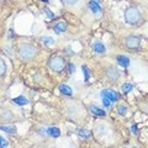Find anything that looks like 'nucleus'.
I'll use <instances>...</instances> for the list:
<instances>
[{"instance_id": "obj_8", "label": "nucleus", "mask_w": 148, "mask_h": 148, "mask_svg": "<svg viewBox=\"0 0 148 148\" xmlns=\"http://www.w3.org/2000/svg\"><path fill=\"white\" fill-rule=\"evenodd\" d=\"M89 110H90V112L92 115H95V116H99V117H104L105 115H106V112H105L103 109H100V108H98V106H95V105H90Z\"/></svg>"}, {"instance_id": "obj_11", "label": "nucleus", "mask_w": 148, "mask_h": 148, "mask_svg": "<svg viewBox=\"0 0 148 148\" xmlns=\"http://www.w3.org/2000/svg\"><path fill=\"white\" fill-rule=\"evenodd\" d=\"M117 63L123 68H127L130 66V59L126 57V56H117Z\"/></svg>"}, {"instance_id": "obj_6", "label": "nucleus", "mask_w": 148, "mask_h": 148, "mask_svg": "<svg viewBox=\"0 0 148 148\" xmlns=\"http://www.w3.org/2000/svg\"><path fill=\"white\" fill-rule=\"evenodd\" d=\"M106 74H108L109 79L112 80V82L119 80V78H120V73H119V71L115 67H109L108 71H106Z\"/></svg>"}, {"instance_id": "obj_7", "label": "nucleus", "mask_w": 148, "mask_h": 148, "mask_svg": "<svg viewBox=\"0 0 148 148\" xmlns=\"http://www.w3.org/2000/svg\"><path fill=\"white\" fill-rule=\"evenodd\" d=\"M92 49H94V52H96L98 54H104L106 52V47L103 42H100V41H96V42L92 43Z\"/></svg>"}, {"instance_id": "obj_13", "label": "nucleus", "mask_w": 148, "mask_h": 148, "mask_svg": "<svg viewBox=\"0 0 148 148\" xmlns=\"http://www.w3.org/2000/svg\"><path fill=\"white\" fill-rule=\"evenodd\" d=\"M47 133L51 136V137H53V138H57L61 136V130L57 128V127H49L47 130Z\"/></svg>"}, {"instance_id": "obj_26", "label": "nucleus", "mask_w": 148, "mask_h": 148, "mask_svg": "<svg viewBox=\"0 0 148 148\" xmlns=\"http://www.w3.org/2000/svg\"><path fill=\"white\" fill-rule=\"evenodd\" d=\"M74 71H75V66H74V64H69V73H73Z\"/></svg>"}, {"instance_id": "obj_10", "label": "nucleus", "mask_w": 148, "mask_h": 148, "mask_svg": "<svg viewBox=\"0 0 148 148\" xmlns=\"http://www.w3.org/2000/svg\"><path fill=\"white\" fill-rule=\"evenodd\" d=\"M58 90L61 91V94L66 95V96H72L73 95V90L68 85H66V84H61V85H59L58 86Z\"/></svg>"}, {"instance_id": "obj_24", "label": "nucleus", "mask_w": 148, "mask_h": 148, "mask_svg": "<svg viewBox=\"0 0 148 148\" xmlns=\"http://www.w3.org/2000/svg\"><path fill=\"white\" fill-rule=\"evenodd\" d=\"M101 99H103V104L106 106V108H110V106H111V101L108 98H101Z\"/></svg>"}, {"instance_id": "obj_27", "label": "nucleus", "mask_w": 148, "mask_h": 148, "mask_svg": "<svg viewBox=\"0 0 148 148\" xmlns=\"http://www.w3.org/2000/svg\"><path fill=\"white\" fill-rule=\"evenodd\" d=\"M131 131L135 132V133H137V126H136V125H133V126L131 127Z\"/></svg>"}, {"instance_id": "obj_18", "label": "nucleus", "mask_w": 148, "mask_h": 148, "mask_svg": "<svg viewBox=\"0 0 148 148\" xmlns=\"http://www.w3.org/2000/svg\"><path fill=\"white\" fill-rule=\"evenodd\" d=\"M82 71L84 73V80L85 82H89V77H90V73H89V69H88L86 66H82Z\"/></svg>"}, {"instance_id": "obj_16", "label": "nucleus", "mask_w": 148, "mask_h": 148, "mask_svg": "<svg viewBox=\"0 0 148 148\" xmlns=\"http://www.w3.org/2000/svg\"><path fill=\"white\" fill-rule=\"evenodd\" d=\"M0 131L6 132V133H9V135H15L16 128L14 126H0Z\"/></svg>"}, {"instance_id": "obj_22", "label": "nucleus", "mask_w": 148, "mask_h": 148, "mask_svg": "<svg viewBox=\"0 0 148 148\" xmlns=\"http://www.w3.org/2000/svg\"><path fill=\"white\" fill-rule=\"evenodd\" d=\"M80 0H64V3L67 4V5L69 6H74V5H77L78 3H79Z\"/></svg>"}, {"instance_id": "obj_25", "label": "nucleus", "mask_w": 148, "mask_h": 148, "mask_svg": "<svg viewBox=\"0 0 148 148\" xmlns=\"http://www.w3.org/2000/svg\"><path fill=\"white\" fill-rule=\"evenodd\" d=\"M45 12L47 14V16H48V18H53L54 17V15H53V12L52 11H49L48 9H45Z\"/></svg>"}, {"instance_id": "obj_9", "label": "nucleus", "mask_w": 148, "mask_h": 148, "mask_svg": "<svg viewBox=\"0 0 148 148\" xmlns=\"http://www.w3.org/2000/svg\"><path fill=\"white\" fill-rule=\"evenodd\" d=\"M89 8H90V10L94 12V14H99V12H101L100 3H99V1H96V0H91V1L89 3Z\"/></svg>"}, {"instance_id": "obj_12", "label": "nucleus", "mask_w": 148, "mask_h": 148, "mask_svg": "<svg viewBox=\"0 0 148 148\" xmlns=\"http://www.w3.org/2000/svg\"><path fill=\"white\" fill-rule=\"evenodd\" d=\"M53 30H54L56 34H61V32H64V31L67 30V24H66V22H58L57 25H54Z\"/></svg>"}, {"instance_id": "obj_1", "label": "nucleus", "mask_w": 148, "mask_h": 148, "mask_svg": "<svg viewBox=\"0 0 148 148\" xmlns=\"http://www.w3.org/2000/svg\"><path fill=\"white\" fill-rule=\"evenodd\" d=\"M37 48L34 45L31 43H22L20 47H18V57H20L22 61H30L34 57H36L37 54Z\"/></svg>"}, {"instance_id": "obj_14", "label": "nucleus", "mask_w": 148, "mask_h": 148, "mask_svg": "<svg viewBox=\"0 0 148 148\" xmlns=\"http://www.w3.org/2000/svg\"><path fill=\"white\" fill-rule=\"evenodd\" d=\"M12 101H14L15 104H17L18 106H24V105L29 104V100H27L25 96H17V98H14Z\"/></svg>"}, {"instance_id": "obj_23", "label": "nucleus", "mask_w": 148, "mask_h": 148, "mask_svg": "<svg viewBox=\"0 0 148 148\" xmlns=\"http://www.w3.org/2000/svg\"><path fill=\"white\" fill-rule=\"evenodd\" d=\"M8 146H9V143H8V141L5 140V138L0 137V148H4V147H8Z\"/></svg>"}, {"instance_id": "obj_5", "label": "nucleus", "mask_w": 148, "mask_h": 148, "mask_svg": "<svg viewBox=\"0 0 148 148\" xmlns=\"http://www.w3.org/2000/svg\"><path fill=\"white\" fill-rule=\"evenodd\" d=\"M101 98H108L110 101H117L120 99V94L114 90L110 89H104L101 91Z\"/></svg>"}, {"instance_id": "obj_15", "label": "nucleus", "mask_w": 148, "mask_h": 148, "mask_svg": "<svg viewBox=\"0 0 148 148\" xmlns=\"http://www.w3.org/2000/svg\"><path fill=\"white\" fill-rule=\"evenodd\" d=\"M77 133L82 138H90L91 137V132L88 131V130H84V128H78L77 130Z\"/></svg>"}, {"instance_id": "obj_3", "label": "nucleus", "mask_w": 148, "mask_h": 148, "mask_svg": "<svg viewBox=\"0 0 148 148\" xmlns=\"http://www.w3.org/2000/svg\"><path fill=\"white\" fill-rule=\"evenodd\" d=\"M48 64H49V68L56 73H61L67 66L64 58H62L61 56H53V57H51Z\"/></svg>"}, {"instance_id": "obj_28", "label": "nucleus", "mask_w": 148, "mask_h": 148, "mask_svg": "<svg viewBox=\"0 0 148 148\" xmlns=\"http://www.w3.org/2000/svg\"><path fill=\"white\" fill-rule=\"evenodd\" d=\"M41 1H43V3H48V0H41Z\"/></svg>"}, {"instance_id": "obj_2", "label": "nucleus", "mask_w": 148, "mask_h": 148, "mask_svg": "<svg viewBox=\"0 0 148 148\" xmlns=\"http://www.w3.org/2000/svg\"><path fill=\"white\" fill-rule=\"evenodd\" d=\"M141 18V14L138 11V9L135 6H130L126 9L125 11V21L127 22L130 25H135L140 21Z\"/></svg>"}, {"instance_id": "obj_4", "label": "nucleus", "mask_w": 148, "mask_h": 148, "mask_svg": "<svg viewBox=\"0 0 148 148\" xmlns=\"http://www.w3.org/2000/svg\"><path fill=\"white\" fill-rule=\"evenodd\" d=\"M125 43H126V46L130 49H137L141 46V37H138V36H128V37H126Z\"/></svg>"}, {"instance_id": "obj_21", "label": "nucleus", "mask_w": 148, "mask_h": 148, "mask_svg": "<svg viewBox=\"0 0 148 148\" xmlns=\"http://www.w3.org/2000/svg\"><path fill=\"white\" fill-rule=\"evenodd\" d=\"M42 42H43L45 45H53V43H54V40L51 38V37H43V38H42Z\"/></svg>"}, {"instance_id": "obj_20", "label": "nucleus", "mask_w": 148, "mask_h": 148, "mask_svg": "<svg viewBox=\"0 0 148 148\" xmlns=\"http://www.w3.org/2000/svg\"><path fill=\"white\" fill-rule=\"evenodd\" d=\"M127 112V108L126 106H123V105H119L117 106V114H120L121 116H125Z\"/></svg>"}, {"instance_id": "obj_17", "label": "nucleus", "mask_w": 148, "mask_h": 148, "mask_svg": "<svg viewBox=\"0 0 148 148\" xmlns=\"http://www.w3.org/2000/svg\"><path fill=\"white\" fill-rule=\"evenodd\" d=\"M5 73H6V63L4 59L0 58V77L4 75Z\"/></svg>"}, {"instance_id": "obj_19", "label": "nucleus", "mask_w": 148, "mask_h": 148, "mask_svg": "<svg viewBox=\"0 0 148 148\" xmlns=\"http://www.w3.org/2000/svg\"><path fill=\"white\" fill-rule=\"evenodd\" d=\"M132 89H133V85H132V84H130V83H126V84H123L122 88H121V90L123 91V94H126V92L131 91Z\"/></svg>"}]
</instances>
